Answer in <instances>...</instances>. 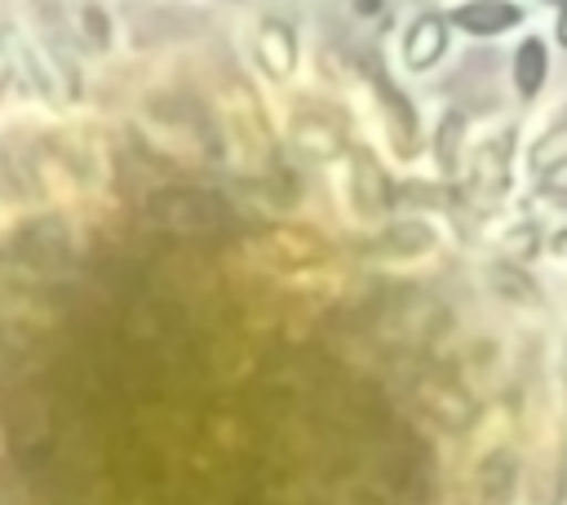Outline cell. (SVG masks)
<instances>
[{
  "instance_id": "obj_1",
  "label": "cell",
  "mask_w": 567,
  "mask_h": 505,
  "mask_svg": "<svg viewBox=\"0 0 567 505\" xmlns=\"http://www.w3.org/2000/svg\"><path fill=\"white\" fill-rule=\"evenodd\" d=\"M447 49H452V22H447V13H416L403 27V66L412 75L439 66Z\"/></svg>"
},
{
  "instance_id": "obj_2",
  "label": "cell",
  "mask_w": 567,
  "mask_h": 505,
  "mask_svg": "<svg viewBox=\"0 0 567 505\" xmlns=\"http://www.w3.org/2000/svg\"><path fill=\"white\" fill-rule=\"evenodd\" d=\"M523 9L514 0H465L456 9H447V22L452 31H465V35H478V40H496L514 27H523Z\"/></svg>"
},
{
  "instance_id": "obj_3",
  "label": "cell",
  "mask_w": 567,
  "mask_h": 505,
  "mask_svg": "<svg viewBox=\"0 0 567 505\" xmlns=\"http://www.w3.org/2000/svg\"><path fill=\"white\" fill-rule=\"evenodd\" d=\"M509 80H514V93L523 97V102H532L545 84H549V44H545V35H523L518 44H514V58H509Z\"/></svg>"
},
{
  "instance_id": "obj_4",
  "label": "cell",
  "mask_w": 567,
  "mask_h": 505,
  "mask_svg": "<svg viewBox=\"0 0 567 505\" xmlns=\"http://www.w3.org/2000/svg\"><path fill=\"white\" fill-rule=\"evenodd\" d=\"M554 44L567 49V0H558V13H554Z\"/></svg>"
},
{
  "instance_id": "obj_5",
  "label": "cell",
  "mask_w": 567,
  "mask_h": 505,
  "mask_svg": "<svg viewBox=\"0 0 567 505\" xmlns=\"http://www.w3.org/2000/svg\"><path fill=\"white\" fill-rule=\"evenodd\" d=\"M549 252H554V257H567V226L549 235Z\"/></svg>"
}]
</instances>
